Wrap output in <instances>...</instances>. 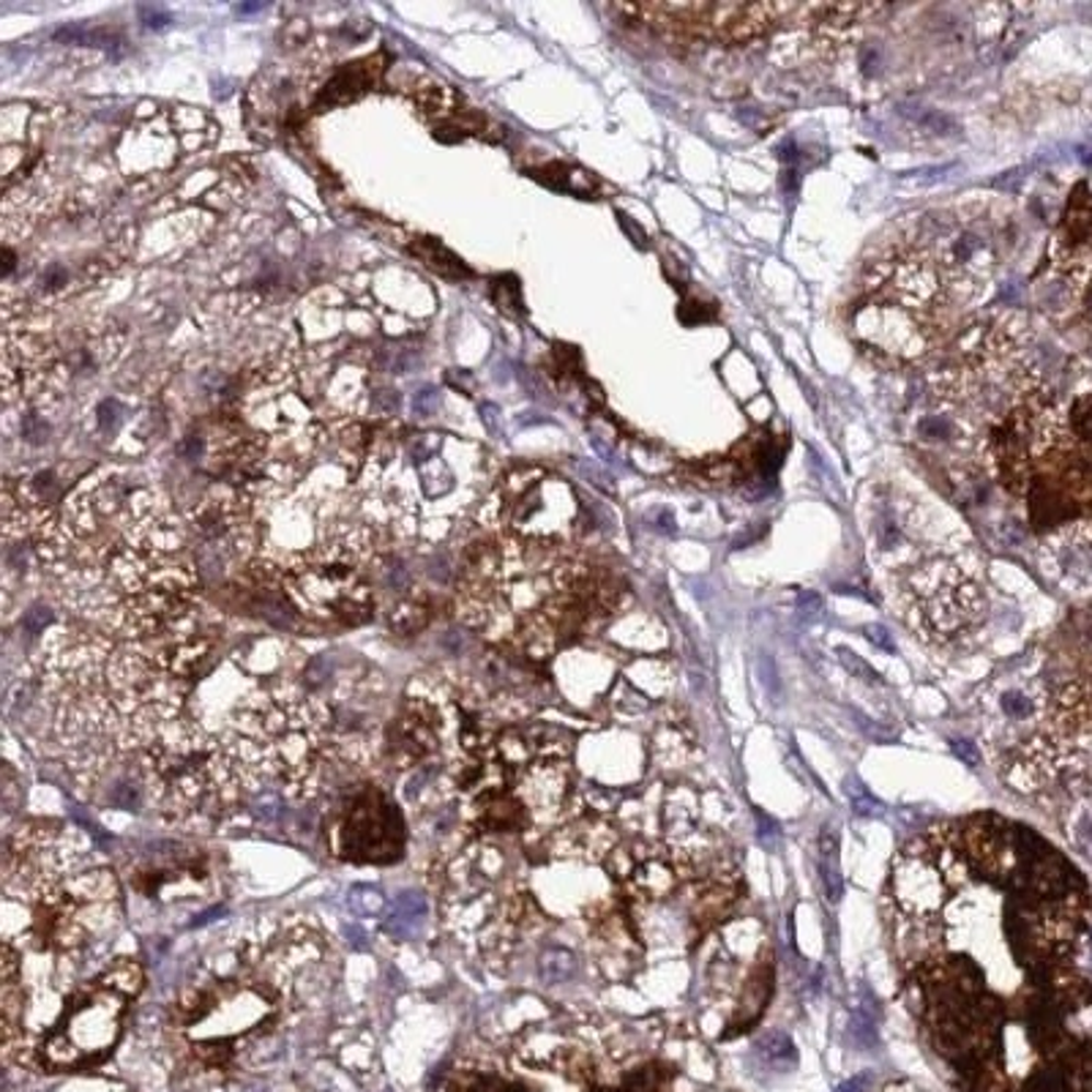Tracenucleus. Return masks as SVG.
<instances>
[{
  "mask_svg": "<svg viewBox=\"0 0 1092 1092\" xmlns=\"http://www.w3.org/2000/svg\"><path fill=\"white\" fill-rule=\"evenodd\" d=\"M934 268L964 309L984 292L1000 266L1006 235L986 206H953L920 213L896 235Z\"/></svg>",
  "mask_w": 1092,
  "mask_h": 1092,
  "instance_id": "nucleus-4",
  "label": "nucleus"
},
{
  "mask_svg": "<svg viewBox=\"0 0 1092 1092\" xmlns=\"http://www.w3.org/2000/svg\"><path fill=\"white\" fill-rule=\"evenodd\" d=\"M230 967H202L170 1011L175 1033L202 1068H228L271 1038L303 997L328 989V942L306 923H281L266 940L228 953Z\"/></svg>",
  "mask_w": 1092,
  "mask_h": 1092,
  "instance_id": "nucleus-1",
  "label": "nucleus"
},
{
  "mask_svg": "<svg viewBox=\"0 0 1092 1092\" xmlns=\"http://www.w3.org/2000/svg\"><path fill=\"white\" fill-rule=\"evenodd\" d=\"M407 825L394 798L377 785H358L341 795L330 820V849L356 866L399 863Z\"/></svg>",
  "mask_w": 1092,
  "mask_h": 1092,
  "instance_id": "nucleus-6",
  "label": "nucleus"
},
{
  "mask_svg": "<svg viewBox=\"0 0 1092 1092\" xmlns=\"http://www.w3.org/2000/svg\"><path fill=\"white\" fill-rule=\"evenodd\" d=\"M1002 708H1006V713L1013 716V719H1024V716H1030L1033 705H1030V699H1024L1019 692H1011L1002 697Z\"/></svg>",
  "mask_w": 1092,
  "mask_h": 1092,
  "instance_id": "nucleus-14",
  "label": "nucleus"
},
{
  "mask_svg": "<svg viewBox=\"0 0 1092 1092\" xmlns=\"http://www.w3.org/2000/svg\"><path fill=\"white\" fill-rule=\"evenodd\" d=\"M352 893L363 898V902H350V907L356 909V913L369 915V913H380V909H383V896H380L377 891H369V887H356Z\"/></svg>",
  "mask_w": 1092,
  "mask_h": 1092,
  "instance_id": "nucleus-13",
  "label": "nucleus"
},
{
  "mask_svg": "<svg viewBox=\"0 0 1092 1092\" xmlns=\"http://www.w3.org/2000/svg\"><path fill=\"white\" fill-rule=\"evenodd\" d=\"M538 967H542L544 984H562V980H568L573 975L577 962H573L571 953L562 951V948H549V951L542 953Z\"/></svg>",
  "mask_w": 1092,
  "mask_h": 1092,
  "instance_id": "nucleus-10",
  "label": "nucleus"
},
{
  "mask_svg": "<svg viewBox=\"0 0 1092 1092\" xmlns=\"http://www.w3.org/2000/svg\"><path fill=\"white\" fill-rule=\"evenodd\" d=\"M372 66H374L372 60H363V63H352L345 66L341 71H336L334 80L325 85L323 96H320V104H345L352 102L356 96H361V93L374 82Z\"/></svg>",
  "mask_w": 1092,
  "mask_h": 1092,
  "instance_id": "nucleus-8",
  "label": "nucleus"
},
{
  "mask_svg": "<svg viewBox=\"0 0 1092 1092\" xmlns=\"http://www.w3.org/2000/svg\"><path fill=\"white\" fill-rule=\"evenodd\" d=\"M211 882V866L202 855H170V860H148L131 871V885L146 898H178L197 896Z\"/></svg>",
  "mask_w": 1092,
  "mask_h": 1092,
  "instance_id": "nucleus-7",
  "label": "nucleus"
},
{
  "mask_svg": "<svg viewBox=\"0 0 1092 1092\" xmlns=\"http://www.w3.org/2000/svg\"><path fill=\"white\" fill-rule=\"evenodd\" d=\"M838 655H841V659H844V661H841V664H844V666H847V670H849V672H852V675H855V677H860V681H866V683H871V686H874V683H880V675H876V672H874V670H871V666H869V664H866V661H863V659H858V655H855V653H849V650H838Z\"/></svg>",
  "mask_w": 1092,
  "mask_h": 1092,
  "instance_id": "nucleus-11",
  "label": "nucleus"
},
{
  "mask_svg": "<svg viewBox=\"0 0 1092 1092\" xmlns=\"http://www.w3.org/2000/svg\"><path fill=\"white\" fill-rule=\"evenodd\" d=\"M146 975L131 959H115L93 980L69 989L55 1022L33 1044L27 1062L42 1071H77L96 1066L115 1049L126 1006L140 995Z\"/></svg>",
  "mask_w": 1092,
  "mask_h": 1092,
  "instance_id": "nucleus-3",
  "label": "nucleus"
},
{
  "mask_svg": "<svg viewBox=\"0 0 1092 1092\" xmlns=\"http://www.w3.org/2000/svg\"><path fill=\"white\" fill-rule=\"evenodd\" d=\"M863 631H866V637H871V642H874L876 648L887 650V653H896V644L891 642V634H887L885 628H880V626H866Z\"/></svg>",
  "mask_w": 1092,
  "mask_h": 1092,
  "instance_id": "nucleus-17",
  "label": "nucleus"
},
{
  "mask_svg": "<svg viewBox=\"0 0 1092 1092\" xmlns=\"http://www.w3.org/2000/svg\"><path fill=\"white\" fill-rule=\"evenodd\" d=\"M140 16H142V22H146L148 27H164V25H170V22H173V16H170L167 11L153 9V5H142Z\"/></svg>",
  "mask_w": 1092,
  "mask_h": 1092,
  "instance_id": "nucleus-15",
  "label": "nucleus"
},
{
  "mask_svg": "<svg viewBox=\"0 0 1092 1092\" xmlns=\"http://www.w3.org/2000/svg\"><path fill=\"white\" fill-rule=\"evenodd\" d=\"M852 1030H855V1041L860 1046H874L876 1035H874V1019H869L863 1013V1008H858L852 1017Z\"/></svg>",
  "mask_w": 1092,
  "mask_h": 1092,
  "instance_id": "nucleus-12",
  "label": "nucleus"
},
{
  "mask_svg": "<svg viewBox=\"0 0 1092 1092\" xmlns=\"http://www.w3.org/2000/svg\"><path fill=\"white\" fill-rule=\"evenodd\" d=\"M838 847H836V836L830 833V825L822 827V838H820V874L825 880V893L827 902L836 904L841 898V874H838Z\"/></svg>",
  "mask_w": 1092,
  "mask_h": 1092,
  "instance_id": "nucleus-9",
  "label": "nucleus"
},
{
  "mask_svg": "<svg viewBox=\"0 0 1092 1092\" xmlns=\"http://www.w3.org/2000/svg\"><path fill=\"white\" fill-rule=\"evenodd\" d=\"M951 746H953V752L959 754V759H962V763H969V765L978 763V754H975V748L969 746L967 741H951Z\"/></svg>",
  "mask_w": 1092,
  "mask_h": 1092,
  "instance_id": "nucleus-18",
  "label": "nucleus"
},
{
  "mask_svg": "<svg viewBox=\"0 0 1092 1092\" xmlns=\"http://www.w3.org/2000/svg\"><path fill=\"white\" fill-rule=\"evenodd\" d=\"M757 822H759V836H763V841L765 844L774 841V836H776V825H774V822L765 817L763 812H757Z\"/></svg>",
  "mask_w": 1092,
  "mask_h": 1092,
  "instance_id": "nucleus-19",
  "label": "nucleus"
},
{
  "mask_svg": "<svg viewBox=\"0 0 1092 1092\" xmlns=\"http://www.w3.org/2000/svg\"><path fill=\"white\" fill-rule=\"evenodd\" d=\"M224 746L246 792L274 781L290 801L320 795L341 765L334 705L287 677L260 683L239 699Z\"/></svg>",
  "mask_w": 1092,
  "mask_h": 1092,
  "instance_id": "nucleus-2",
  "label": "nucleus"
},
{
  "mask_svg": "<svg viewBox=\"0 0 1092 1092\" xmlns=\"http://www.w3.org/2000/svg\"><path fill=\"white\" fill-rule=\"evenodd\" d=\"M118 418H120L118 402H115V399L102 402V407H98V423H102L104 429H113L115 423H118Z\"/></svg>",
  "mask_w": 1092,
  "mask_h": 1092,
  "instance_id": "nucleus-16",
  "label": "nucleus"
},
{
  "mask_svg": "<svg viewBox=\"0 0 1092 1092\" xmlns=\"http://www.w3.org/2000/svg\"><path fill=\"white\" fill-rule=\"evenodd\" d=\"M281 588L314 620L361 626L374 615V590L361 566L314 549L281 568Z\"/></svg>",
  "mask_w": 1092,
  "mask_h": 1092,
  "instance_id": "nucleus-5",
  "label": "nucleus"
}]
</instances>
